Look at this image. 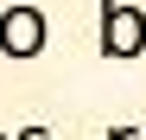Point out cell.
Masks as SVG:
<instances>
[{
    "mask_svg": "<svg viewBox=\"0 0 146 140\" xmlns=\"http://www.w3.org/2000/svg\"><path fill=\"white\" fill-rule=\"evenodd\" d=\"M102 57L108 64H133V57H146V13L140 7H127V0H102Z\"/></svg>",
    "mask_w": 146,
    "mask_h": 140,
    "instance_id": "obj_1",
    "label": "cell"
},
{
    "mask_svg": "<svg viewBox=\"0 0 146 140\" xmlns=\"http://www.w3.org/2000/svg\"><path fill=\"white\" fill-rule=\"evenodd\" d=\"M44 45H51V19L38 7H0V51L13 64H32Z\"/></svg>",
    "mask_w": 146,
    "mask_h": 140,
    "instance_id": "obj_2",
    "label": "cell"
},
{
    "mask_svg": "<svg viewBox=\"0 0 146 140\" xmlns=\"http://www.w3.org/2000/svg\"><path fill=\"white\" fill-rule=\"evenodd\" d=\"M13 140H51V134H44V127H19Z\"/></svg>",
    "mask_w": 146,
    "mask_h": 140,
    "instance_id": "obj_3",
    "label": "cell"
},
{
    "mask_svg": "<svg viewBox=\"0 0 146 140\" xmlns=\"http://www.w3.org/2000/svg\"><path fill=\"white\" fill-rule=\"evenodd\" d=\"M108 140H140V127H108Z\"/></svg>",
    "mask_w": 146,
    "mask_h": 140,
    "instance_id": "obj_4",
    "label": "cell"
},
{
    "mask_svg": "<svg viewBox=\"0 0 146 140\" xmlns=\"http://www.w3.org/2000/svg\"><path fill=\"white\" fill-rule=\"evenodd\" d=\"M0 140H13V134H0Z\"/></svg>",
    "mask_w": 146,
    "mask_h": 140,
    "instance_id": "obj_5",
    "label": "cell"
},
{
    "mask_svg": "<svg viewBox=\"0 0 146 140\" xmlns=\"http://www.w3.org/2000/svg\"><path fill=\"white\" fill-rule=\"evenodd\" d=\"M140 140H146V134H140Z\"/></svg>",
    "mask_w": 146,
    "mask_h": 140,
    "instance_id": "obj_6",
    "label": "cell"
}]
</instances>
